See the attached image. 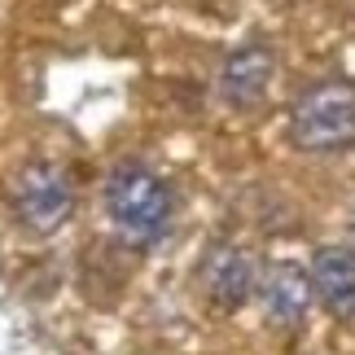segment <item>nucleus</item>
<instances>
[{"instance_id": "obj_1", "label": "nucleus", "mask_w": 355, "mask_h": 355, "mask_svg": "<svg viewBox=\"0 0 355 355\" xmlns=\"http://www.w3.org/2000/svg\"><path fill=\"white\" fill-rule=\"evenodd\" d=\"M105 215L114 233L132 245H154L171 228L175 193L154 167L145 162H119L105 175Z\"/></svg>"}, {"instance_id": "obj_2", "label": "nucleus", "mask_w": 355, "mask_h": 355, "mask_svg": "<svg viewBox=\"0 0 355 355\" xmlns=\"http://www.w3.org/2000/svg\"><path fill=\"white\" fill-rule=\"evenodd\" d=\"M290 141L307 154H334L355 145V84L320 79L290 110Z\"/></svg>"}, {"instance_id": "obj_3", "label": "nucleus", "mask_w": 355, "mask_h": 355, "mask_svg": "<svg viewBox=\"0 0 355 355\" xmlns=\"http://www.w3.org/2000/svg\"><path fill=\"white\" fill-rule=\"evenodd\" d=\"M13 207L31 233H58L75 215V184L58 162H31L13 180Z\"/></svg>"}, {"instance_id": "obj_4", "label": "nucleus", "mask_w": 355, "mask_h": 355, "mask_svg": "<svg viewBox=\"0 0 355 355\" xmlns=\"http://www.w3.org/2000/svg\"><path fill=\"white\" fill-rule=\"evenodd\" d=\"M198 277H202L207 298L220 311L241 307L245 298H250V290H254V263H250V254H245L241 245H233V241H215L211 250L202 254Z\"/></svg>"}, {"instance_id": "obj_5", "label": "nucleus", "mask_w": 355, "mask_h": 355, "mask_svg": "<svg viewBox=\"0 0 355 355\" xmlns=\"http://www.w3.org/2000/svg\"><path fill=\"white\" fill-rule=\"evenodd\" d=\"M311 298H320V307L329 316L347 320L355 316V250L347 245H320L311 259Z\"/></svg>"}, {"instance_id": "obj_6", "label": "nucleus", "mask_w": 355, "mask_h": 355, "mask_svg": "<svg viewBox=\"0 0 355 355\" xmlns=\"http://www.w3.org/2000/svg\"><path fill=\"white\" fill-rule=\"evenodd\" d=\"M272 71H277V58H272L268 44H241L237 53H228L220 66V97L228 105H254L272 84Z\"/></svg>"}, {"instance_id": "obj_7", "label": "nucleus", "mask_w": 355, "mask_h": 355, "mask_svg": "<svg viewBox=\"0 0 355 355\" xmlns=\"http://www.w3.org/2000/svg\"><path fill=\"white\" fill-rule=\"evenodd\" d=\"M259 303H263V316L281 329H290L307 316L311 307V281L298 263H272L259 281Z\"/></svg>"}]
</instances>
